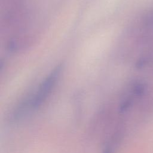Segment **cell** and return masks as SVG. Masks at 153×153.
<instances>
[{
	"label": "cell",
	"instance_id": "obj_1",
	"mask_svg": "<svg viewBox=\"0 0 153 153\" xmlns=\"http://www.w3.org/2000/svg\"><path fill=\"white\" fill-rule=\"evenodd\" d=\"M62 69L61 65H57L42 81L33 94L21 101L14 108L9 117L11 121L16 122L22 120L46 101L56 86Z\"/></svg>",
	"mask_w": 153,
	"mask_h": 153
},
{
	"label": "cell",
	"instance_id": "obj_2",
	"mask_svg": "<svg viewBox=\"0 0 153 153\" xmlns=\"http://www.w3.org/2000/svg\"><path fill=\"white\" fill-rule=\"evenodd\" d=\"M122 134L123 132L120 129L114 132L107 140L102 153H114L122 138Z\"/></svg>",
	"mask_w": 153,
	"mask_h": 153
}]
</instances>
